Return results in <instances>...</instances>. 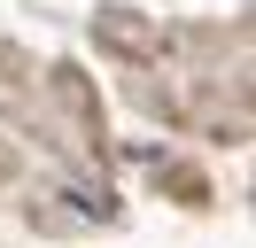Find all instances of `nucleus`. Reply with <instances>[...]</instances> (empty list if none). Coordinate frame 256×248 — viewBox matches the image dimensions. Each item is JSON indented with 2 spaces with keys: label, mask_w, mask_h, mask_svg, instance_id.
I'll return each mask as SVG.
<instances>
[]
</instances>
